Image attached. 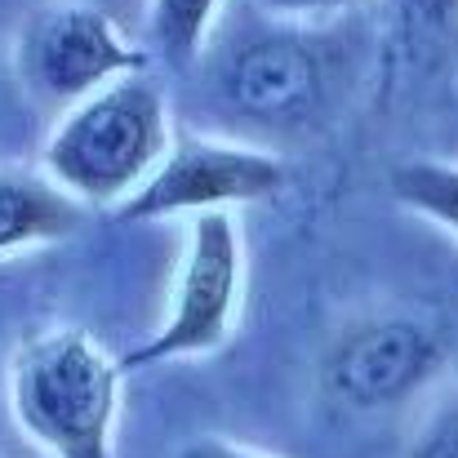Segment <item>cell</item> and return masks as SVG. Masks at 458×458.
I'll list each match as a JSON object with an SVG mask.
<instances>
[{"label": "cell", "instance_id": "4fadbf2b", "mask_svg": "<svg viewBox=\"0 0 458 458\" xmlns=\"http://www.w3.org/2000/svg\"><path fill=\"white\" fill-rule=\"evenodd\" d=\"M178 458H263V454L241 450V445H227V441H191V445L178 450Z\"/></svg>", "mask_w": 458, "mask_h": 458}, {"label": "cell", "instance_id": "7a4b0ae2", "mask_svg": "<svg viewBox=\"0 0 458 458\" xmlns=\"http://www.w3.org/2000/svg\"><path fill=\"white\" fill-rule=\"evenodd\" d=\"M121 365L81 329L36 338L13 360V419L54 458H112Z\"/></svg>", "mask_w": 458, "mask_h": 458}, {"label": "cell", "instance_id": "8992f818", "mask_svg": "<svg viewBox=\"0 0 458 458\" xmlns=\"http://www.w3.org/2000/svg\"><path fill=\"white\" fill-rule=\"evenodd\" d=\"M445 365V338L419 320H369L343 334L325 365V392L347 410H392Z\"/></svg>", "mask_w": 458, "mask_h": 458}, {"label": "cell", "instance_id": "30bf717a", "mask_svg": "<svg viewBox=\"0 0 458 458\" xmlns=\"http://www.w3.org/2000/svg\"><path fill=\"white\" fill-rule=\"evenodd\" d=\"M392 196L405 209H419L441 227L458 232V165H437V160L401 165L392 174Z\"/></svg>", "mask_w": 458, "mask_h": 458}, {"label": "cell", "instance_id": "8fae6325", "mask_svg": "<svg viewBox=\"0 0 458 458\" xmlns=\"http://www.w3.org/2000/svg\"><path fill=\"white\" fill-rule=\"evenodd\" d=\"M410 458H458V401L432 419V428L410 450Z\"/></svg>", "mask_w": 458, "mask_h": 458}, {"label": "cell", "instance_id": "9c48e42d", "mask_svg": "<svg viewBox=\"0 0 458 458\" xmlns=\"http://www.w3.org/2000/svg\"><path fill=\"white\" fill-rule=\"evenodd\" d=\"M214 9H218V0H152L148 36H152L156 54L174 67H187L205 45Z\"/></svg>", "mask_w": 458, "mask_h": 458}, {"label": "cell", "instance_id": "ba28073f", "mask_svg": "<svg viewBox=\"0 0 458 458\" xmlns=\"http://www.w3.org/2000/svg\"><path fill=\"white\" fill-rule=\"evenodd\" d=\"M81 218V200H72L58 182L22 169H0V254L72 236Z\"/></svg>", "mask_w": 458, "mask_h": 458}, {"label": "cell", "instance_id": "3957f363", "mask_svg": "<svg viewBox=\"0 0 458 458\" xmlns=\"http://www.w3.org/2000/svg\"><path fill=\"white\" fill-rule=\"evenodd\" d=\"M13 63L36 98L67 107L116 76L148 72V49L125 45L103 9L81 0H54L22 22Z\"/></svg>", "mask_w": 458, "mask_h": 458}, {"label": "cell", "instance_id": "5b68a950", "mask_svg": "<svg viewBox=\"0 0 458 458\" xmlns=\"http://www.w3.org/2000/svg\"><path fill=\"white\" fill-rule=\"evenodd\" d=\"M285 187V165L254 148H232V143H205V139H182L174 152L152 169V178L121 200L116 218L121 223H152L182 209H223V205H250L267 200Z\"/></svg>", "mask_w": 458, "mask_h": 458}, {"label": "cell", "instance_id": "52a82bcc", "mask_svg": "<svg viewBox=\"0 0 458 458\" xmlns=\"http://www.w3.org/2000/svg\"><path fill=\"white\" fill-rule=\"evenodd\" d=\"M223 98L267 125L303 121L325 89V54L303 31H263L227 54L218 76Z\"/></svg>", "mask_w": 458, "mask_h": 458}, {"label": "cell", "instance_id": "7c38bea8", "mask_svg": "<svg viewBox=\"0 0 458 458\" xmlns=\"http://www.w3.org/2000/svg\"><path fill=\"white\" fill-rule=\"evenodd\" d=\"M272 13H329V9H347L356 0H259Z\"/></svg>", "mask_w": 458, "mask_h": 458}, {"label": "cell", "instance_id": "277c9868", "mask_svg": "<svg viewBox=\"0 0 458 458\" xmlns=\"http://www.w3.org/2000/svg\"><path fill=\"white\" fill-rule=\"evenodd\" d=\"M241 294V232L223 209H205L191 223V245H187V263L178 276V299L165 320V329L152 343L134 347L121 365L125 369H148L174 356H196V352H214L227 338L232 311Z\"/></svg>", "mask_w": 458, "mask_h": 458}, {"label": "cell", "instance_id": "5bb4252c", "mask_svg": "<svg viewBox=\"0 0 458 458\" xmlns=\"http://www.w3.org/2000/svg\"><path fill=\"white\" fill-rule=\"evenodd\" d=\"M458 0H401V9L414 18V22H445L454 13Z\"/></svg>", "mask_w": 458, "mask_h": 458}, {"label": "cell", "instance_id": "6da1fadb", "mask_svg": "<svg viewBox=\"0 0 458 458\" xmlns=\"http://www.w3.org/2000/svg\"><path fill=\"white\" fill-rule=\"evenodd\" d=\"M169 107L148 72L116 76L89 98H81L54 130L45 148L49 182L72 200L116 205L134 196L165 160Z\"/></svg>", "mask_w": 458, "mask_h": 458}]
</instances>
